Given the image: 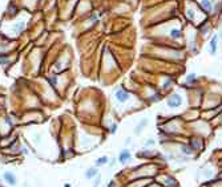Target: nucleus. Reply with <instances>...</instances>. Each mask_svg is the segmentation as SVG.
Returning <instances> with one entry per match:
<instances>
[{
    "label": "nucleus",
    "instance_id": "obj_1",
    "mask_svg": "<svg viewBox=\"0 0 222 187\" xmlns=\"http://www.w3.org/2000/svg\"><path fill=\"white\" fill-rule=\"evenodd\" d=\"M115 98L117 100L120 104H124V102H126L129 98H130V94H129L125 89L118 88L117 90H116V93H115Z\"/></svg>",
    "mask_w": 222,
    "mask_h": 187
},
{
    "label": "nucleus",
    "instance_id": "obj_2",
    "mask_svg": "<svg viewBox=\"0 0 222 187\" xmlns=\"http://www.w3.org/2000/svg\"><path fill=\"white\" fill-rule=\"evenodd\" d=\"M166 102H168V106L169 107H178L179 105H181V102H182V98H181V96L179 94H172V96H169L168 97V100H166Z\"/></svg>",
    "mask_w": 222,
    "mask_h": 187
},
{
    "label": "nucleus",
    "instance_id": "obj_3",
    "mask_svg": "<svg viewBox=\"0 0 222 187\" xmlns=\"http://www.w3.org/2000/svg\"><path fill=\"white\" fill-rule=\"evenodd\" d=\"M218 39H219V36L216 33V35H213L210 43H209V52H210L211 54H216V52H217V48H218Z\"/></svg>",
    "mask_w": 222,
    "mask_h": 187
},
{
    "label": "nucleus",
    "instance_id": "obj_4",
    "mask_svg": "<svg viewBox=\"0 0 222 187\" xmlns=\"http://www.w3.org/2000/svg\"><path fill=\"white\" fill-rule=\"evenodd\" d=\"M3 178H4V181L7 182V183L9 184V186H16V176H15V174L14 173H11V171H6V173L3 174Z\"/></svg>",
    "mask_w": 222,
    "mask_h": 187
},
{
    "label": "nucleus",
    "instance_id": "obj_5",
    "mask_svg": "<svg viewBox=\"0 0 222 187\" xmlns=\"http://www.w3.org/2000/svg\"><path fill=\"white\" fill-rule=\"evenodd\" d=\"M129 159H130V151H129L128 149H124L123 151L120 153V155H118V162H120L121 165H126V163L129 162Z\"/></svg>",
    "mask_w": 222,
    "mask_h": 187
},
{
    "label": "nucleus",
    "instance_id": "obj_6",
    "mask_svg": "<svg viewBox=\"0 0 222 187\" xmlns=\"http://www.w3.org/2000/svg\"><path fill=\"white\" fill-rule=\"evenodd\" d=\"M200 7L202 11L209 14L213 9V0H200Z\"/></svg>",
    "mask_w": 222,
    "mask_h": 187
},
{
    "label": "nucleus",
    "instance_id": "obj_7",
    "mask_svg": "<svg viewBox=\"0 0 222 187\" xmlns=\"http://www.w3.org/2000/svg\"><path fill=\"white\" fill-rule=\"evenodd\" d=\"M96 175H99V170L96 167H92V168H88L85 171V179H93L96 178Z\"/></svg>",
    "mask_w": 222,
    "mask_h": 187
},
{
    "label": "nucleus",
    "instance_id": "obj_8",
    "mask_svg": "<svg viewBox=\"0 0 222 187\" xmlns=\"http://www.w3.org/2000/svg\"><path fill=\"white\" fill-rule=\"evenodd\" d=\"M169 36H170L172 39H174V40H178V39H181L182 32H181V29H178V28H172L170 32H169Z\"/></svg>",
    "mask_w": 222,
    "mask_h": 187
},
{
    "label": "nucleus",
    "instance_id": "obj_9",
    "mask_svg": "<svg viewBox=\"0 0 222 187\" xmlns=\"http://www.w3.org/2000/svg\"><path fill=\"white\" fill-rule=\"evenodd\" d=\"M148 123V118H144V120L140 121V123L136 126V129H134V134H140L142 131V129H144V126Z\"/></svg>",
    "mask_w": 222,
    "mask_h": 187
},
{
    "label": "nucleus",
    "instance_id": "obj_10",
    "mask_svg": "<svg viewBox=\"0 0 222 187\" xmlns=\"http://www.w3.org/2000/svg\"><path fill=\"white\" fill-rule=\"evenodd\" d=\"M201 146H202V141L201 139H192L190 141V147H192V150L194 149V150H200L201 149Z\"/></svg>",
    "mask_w": 222,
    "mask_h": 187
},
{
    "label": "nucleus",
    "instance_id": "obj_11",
    "mask_svg": "<svg viewBox=\"0 0 222 187\" xmlns=\"http://www.w3.org/2000/svg\"><path fill=\"white\" fill-rule=\"evenodd\" d=\"M108 162H109V159H108V157H100L99 159H96V162H94V166H96V167H100V166H104V165H107Z\"/></svg>",
    "mask_w": 222,
    "mask_h": 187
},
{
    "label": "nucleus",
    "instance_id": "obj_12",
    "mask_svg": "<svg viewBox=\"0 0 222 187\" xmlns=\"http://www.w3.org/2000/svg\"><path fill=\"white\" fill-rule=\"evenodd\" d=\"M195 80H197V75L195 73H189L186 76V82H195Z\"/></svg>",
    "mask_w": 222,
    "mask_h": 187
},
{
    "label": "nucleus",
    "instance_id": "obj_13",
    "mask_svg": "<svg viewBox=\"0 0 222 187\" xmlns=\"http://www.w3.org/2000/svg\"><path fill=\"white\" fill-rule=\"evenodd\" d=\"M181 151L184 153V154H186V155H190V154H192V147L186 146V145H182V146H181Z\"/></svg>",
    "mask_w": 222,
    "mask_h": 187
},
{
    "label": "nucleus",
    "instance_id": "obj_14",
    "mask_svg": "<svg viewBox=\"0 0 222 187\" xmlns=\"http://www.w3.org/2000/svg\"><path fill=\"white\" fill-rule=\"evenodd\" d=\"M48 81H49V84H51L52 86L57 85V77H56V76H53V77H48Z\"/></svg>",
    "mask_w": 222,
    "mask_h": 187
},
{
    "label": "nucleus",
    "instance_id": "obj_15",
    "mask_svg": "<svg viewBox=\"0 0 222 187\" xmlns=\"http://www.w3.org/2000/svg\"><path fill=\"white\" fill-rule=\"evenodd\" d=\"M7 61H8V56H0V64L1 65L7 64Z\"/></svg>",
    "mask_w": 222,
    "mask_h": 187
},
{
    "label": "nucleus",
    "instance_id": "obj_16",
    "mask_svg": "<svg viewBox=\"0 0 222 187\" xmlns=\"http://www.w3.org/2000/svg\"><path fill=\"white\" fill-rule=\"evenodd\" d=\"M152 145H154L153 139H146V141H145V146H152Z\"/></svg>",
    "mask_w": 222,
    "mask_h": 187
},
{
    "label": "nucleus",
    "instance_id": "obj_17",
    "mask_svg": "<svg viewBox=\"0 0 222 187\" xmlns=\"http://www.w3.org/2000/svg\"><path fill=\"white\" fill-rule=\"evenodd\" d=\"M116 130H117V125H116V123H113V125H112V129H110V133L115 134Z\"/></svg>",
    "mask_w": 222,
    "mask_h": 187
},
{
    "label": "nucleus",
    "instance_id": "obj_18",
    "mask_svg": "<svg viewBox=\"0 0 222 187\" xmlns=\"http://www.w3.org/2000/svg\"><path fill=\"white\" fill-rule=\"evenodd\" d=\"M128 143H130V138H126L125 139V145H128Z\"/></svg>",
    "mask_w": 222,
    "mask_h": 187
}]
</instances>
